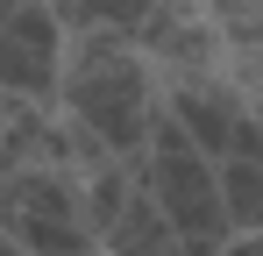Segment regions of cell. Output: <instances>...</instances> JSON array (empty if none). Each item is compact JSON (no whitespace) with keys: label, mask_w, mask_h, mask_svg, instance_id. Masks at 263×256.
<instances>
[{"label":"cell","mask_w":263,"mask_h":256,"mask_svg":"<svg viewBox=\"0 0 263 256\" xmlns=\"http://www.w3.org/2000/svg\"><path fill=\"white\" fill-rule=\"evenodd\" d=\"M157 107H164V79L135 50L128 29H79V36H64V71H57V114L64 121L100 135L114 157H142Z\"/></svg>","instance_id":"1"},{"label":"cell","mask_w":263,"mask_h":256,"mask_svg":"<svg viewBox=\"0 0 263 256\" xmlns=\"http://www.w3.org/2000/svg\"><path fill=\"white\" fill-rule=\"evenodd\" d=\"M142 185H149V199L164 207L171 221L178 249L185 256H214L235 228H228V207H220V171L214 157L171 121V107H157V121H149V142H142Z\"/></svg>","instance_id":"2"},{"label":"cell","mask_w":263,"mask_h":256,"mask_svg":"<svg viewBox=\"0 0 263 256\" xmlns=\"http://www.w3.org/2000/svg\"><path fill=\"white\" fill-rule=\"evenodd\" d=\"M0 235H14L29 256H100V235L79 199V171L64 164L0 171Z\"/></svg>","instance_id":"3"},{"label":"cell","mask_w":263,"mask_h":256,"mask_svg":"<svg viewBox=\"0 0 263 256\" xmlns=\"http://www.w3.org/2000/svg\"><path fill=\"white\" fill-rule=\"evenodd\" d=\"M135 50L157 64V79H199V71H228V43L206 22V0H157L135 29Z\"/></svg>","instance_id":"4"},{"label":"cell","mask_w":263,"mask_h":256,"mask_svg":"<svg viewBox=\"0 0 263 256\" xmlns=\"http://www.w3.org/2000/svg\"><path fill=\"white\" fill-rule=\"evenodd\" d=\"M57 71H64V22L43 0H22L0 22V93L57 100Z\"/></svg>","instance_id":"5"},{"label":"cell","mask_w":263,"mask_h":256,"mask_svg":"<svg viewBox=\"0 0 263 256\" xmlns=\"http://www.w3.org/2000/svg\"><path fill=\"white\" fill-rule=\"evenodd\" d=\"M220 207L235 235H256L263 228V157H220Z\"/></svg>","instance_id":"6"},{"label":"cell","mask_w":263,"mask_h":256,"mask_svg":"<svg viewBox=\"0 0 263 256\" xmlns=\"http://www.w3.org/2000/svg\"><path fill=\"white\" fill-rule=\"evenodd\" d=\"M43 7L64 22V36H79V29H128L135 36L157 0H43Z\"/></svg>","instance_id":"7"},{"label":"cell","mask_w":263,"mask_h":256,"mask_svg":"<svg viewBox=\"0 0 263 256\" xmlns=\"http://www.w3.org/2000/svg\"><path fill=\"white\" fill-rule=\"evenodd\" d=\"M206 22L220 29L228 50H256L263 43V0H206Z\"/></svg>","instance_id":"8"},{"label":"cell","mask_w":263,"mask_h":256,"mask_svg":"<svg viewBox=\"0 0 263 256\" xmlns=\"http://www.w3.org/2000/svg\"><path fill=\"white\" fill-rule=\"evenodd\" d=\"M228 79H235V93L249 107H263V43L256 50H228Z\"/></svg>","instance_id":"9"},{"label":"cell","mask_w":263,"mask_h":256,"mask_svg":"<svg viewBox=\"0 0 263 256\" xmlns=\"http://www.w3.org/2000/svg\"><path fill=\"white\" fill-rule=\"evenodd\" d=\"M0 256H29V249H22V242H14V235H0Z\"/></svg>","instance_id":"10"}]
</instances>
